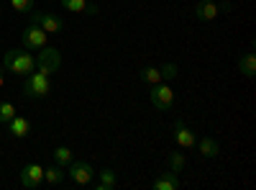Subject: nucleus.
<instances>
[{"mask_svg":"<svg viewBox=\"0 0 256 190\" xmlns=\"http://www.w3.org/2000/svg\"><path fill=\"white\" fill-rule=\"evenodd\" d=\"M64 175H67L74 185H80V187H88L92 180H95V170H92V164L90 162H70L67 164V172H64Z\"/></svg>","mask_w":256,"mask_h":190,"instance_id":"7ed1b4c3","label":"nucleus"},{"mask_svg":"<svg viewBox=\"0 0 256 190\" xmlns=\"http://www.w3.org/2000/svg\"><path fill=\"white\" fill-rule=\"evenodd\" d=\"M220 8L218 3H212V0H200L198 8H195V18L198 21H212V18H218Z\"/></svg>","mask_w":256,"mask_h":190,"instance_id":"f8f14e48","label":"nucleus"},{"mask_svg":"<svg viewBox=\"0 0 256 190\" xmlns=\"http://www.w3.org/2000/svg\"><path fill=\"white\" fill-rule=\"evenodd\" d=\"M172 136H174V141L182 146V149H195V146H198L195 131H192L184 121H174V134Z\"/></svg>","mask_w":256,"mask_h":190,"instance_id":"1a4fd4ad","label":"nucleus"},{"mask_svg":"<svg viewBox=\"0 0 256 190\" xmlns=\"http://www.w3.org/2000/svg\"><path fill=\"white\" fill-rule=\"evenodd\" d=\"M13 116H16V105L3 100V103H0V123H8Z\"/></svg>","mask_w":256,"mask_h":190,"instance_id":"412c9836","label":"nucleus"},{"mask_svg":"<svg viewBox=\"0 0 256 190\" xmlns=\"http://www.w3.org/2000/svg\"><path fill=\"white\" fill-rule=\"evenodd\" d=\"M88 16H98V6L90 3V6H88Z\"/></svg>","mask_w":256,"mask_h":190,"instance_id":"b1692460","label":"nucleus"},{"mask_svg":"<svg viewBox=\"0 0 256 190\" xmlns=\"http://www.w3.org/2000/svg\"><path fill=\"white\" fill-rule=\"evenodd\" d=\"M3 67L13 75H20V77H28L34 70H36V57L28 52V49H10L6 52L3 57Z\"/></svg>","mask_w":256,"mask_h":190,"instance_id":"f257e3e1","label":"nucleus"},{"mask_svg":"<svg viewBox=\"0 0 256 190\" xmlns=\"http://www.w3.org/2000/svg\"><path fill=\"white\" fill-rule=\"evenodd\" d=\"M62 8H67L70 13H88V0H59Z\"/></svg>","mask_w":256,"mask_h":190,"instance_id":"6ab92c4d","label":"nucleus"},{"mask_svg":"<svg viewBox=\"0 0 256 190\" xmlns=\"http://www.w3.org/2000/svg\"><path fill=\"white\" fill-rule=\"evenodd\" d=\"M72 159H74V157H72V149H70V146H56V149H54V164L67 167Z\"/></svg>","mask_w":256,"mask_h":190,"instance_id":"f3484780","label":"nucleus"},{"mask_svg":"<svg viewBox=\"0 0 256 190\" xmlns=\"http://www.w3.org/2000/svg\"><path fill=\"white\" fill-rule=\"evenodd\" d=\"M200 154L208 157V159L218 157V154H220V141L212 139V136H202V139H200Z\"/></svg>","mask_w":256,"mask_h":190,"instance_id":"4468645a","label":"nucleus"},{"mask_svg":"<svg viewBox=\"0 0 256 190\" xmlns=\"http://www.w3.org/2000/svg\"><path fill=\"white\" fill-rule=\"evenodd\" d=\"M20 41H24V49H44V47L49 44V34L41 29V26L31 24V26L24 31Z\"/></svg>","mask_w":256,"mask_h":190,"instance_id":"0eeeda50","label":"nucleus"},{"mask_svg":"<svg viewBox=\"0 0 256 190\" xmlns=\"http://www.w3.org/2000/svg\"><path fill=\"white\" fill-rule=\"evenodd\" d=\"M64 180V167H59V164H52V167H46V170H44V182L46 185H59Z\"/></svg>","mask_w":256,"mask_h":190,"instance_id":"dca6fc26","label":"nucleus"},{"mask_svg":"<svg viewBox=\"0 0 256 190\" xmlns=\"http://www.w3.org/2000/svg\"><path fill=\"white\" fill-rule=\"evenodd\" d=\"M138 77H141L144 82H148V85H156V82H162L159 67H144V70H138Z\"/></svg>","mask_w":256,"mask_h":190,"instance_id":"a211bd4d","label":"nucleus"},{"mask_svg":"<svg viewBox=\"0 0 256 190\" xmlns=\"http://www.w3.org/2000/svg\"><path fill=\"white\" fill-rule=\"evenodd\" d=\"M148 100H152L154 108L166 111V108H172V105H174V90L169 88V85H162V82H156V85H152Z\"/></svg>","mask_w":256,"mask_h":190,"instance_id":"423d86ee","label":"nucleus"},{"mask_svg":"<svg viewBox=\"0 0 256 190\" xmlns=\"http://www.w3.org/2000/svg\"><path fill=\"white\" fill-rule=\"evenodd\" d=\"M20 185L28 187V190H36L44 185V167L38 164H26L24 170H20Z\"/></svg>","mask_w":256,"mask_h":190,"instance_id":"6e6552de","label":"nucleus"},{"mask_svg":"<svg viewBox=\"0 0 256 190\" xmlns=\"http://www.w3.org/2000/svg\"><path fill=\"white\" fill-rule=\"evenodd\" d=\"M49 93H52V77L34 70L24 82V95L26 98H46Z\"/></svg>","mask_w":256,"mask_h":190,"instance_id":"f03ea898","label":"nucleus"},{"mask_svg":"<svg viewBox=\"0 0 256 190\" xmlns=\"http://www.w3.org/2000/svg\"><path fill=\"white\" fill-rule=\"evenodd\" d=\"M238 70H241L244 77H254V75H256V54H254L251 49L238 57Z\"/></svg>","mask_w":256,"mask_h":190,"instance_id":"ddd939ff","label":"nucleus"},{"mask_svg":"<svg viewBox=\"0 0 256 190\" xmlns=\"http://www.w3.org/2000/svg\"><path fill=\"white\" fill-rule=\"evenodd\" d=\"M6 85V75H3V70H0V88Z\"/></svg>","mask_w":256,"mask_h":190,"instance_id":"393cba45","label":"nucleus"},{"mask_svg":"<svg viewBox=\"0 0 256 190\" xmlns=\"http://www.w3.org/2000/svg\"><path fill=\"white\" fill-rule=\"evenodd\" d=\"M184 164H187V159H184L182 152H172V154H169V170H172V172L180 175L184 170Z\"/></svg>","mask_w":256,"mask_h":190,"instance_id":"aec40b11","label":"nucleus"},{"mask_svg":"<svg viewBox=\"0 0 256 190\" xmlns=\"http://www.w3.org/2000/svg\"><path fill=\"white\" fill-rule=\"evenodd\" d=\"M154 190H177L180 187V175L172 172V170H166V172H159V177L152 182Z\"/></svg>","mask_w":256,"mask_h":190,"instance_id":"9b49d317","label":"nucleus"},{"mask_svg":"<svg viewBox=\"0 0 256 190\" xmlns=\"http://www.w3.org/2000/svg\"><path fill=\"white\" fill-rule=\"evenodd\" d=\"M59 67H62V54H59V49H54V47L38 49V57H36V70H38V72H44V75L52 77Z\"/></svg>","mask_w":256,"mask_h":190,"instance_id":"20e7f679","label":"nucleus"},{"mask_svg":"<svg viewBox=\"0 0 256 190\" xmlns=\"http://www.w3.org/2000/svg\"><path fill=\"white\" fill-rule=\"evenodd\" d=\"M28 16H31V24L41 26L46 34H59V31L64 29V21H62L56 13H49V11H36V8H34Z\"/></svg>","mask_w":256,"mask_h":190,"instance_id":"39448f33","label":"nucleus"},{"mask_svg":"<svg viewBox=\"0 0 256 190\" xmlns=\"http://www.w3.org/2000/svg\"><path fill=\"white\" fill-rule=\"evenodd\" d=\"M10 6L18 11V13H31L36 8V0H10Z\"/></svg>","mask_w":256,"mask_h":190,"instance_id":"5701e85b","label":"nucleus"},{"mask_svg":"<svg viewBox=\"0 0 256 190\" xmlns=\"http://www.w3.org/2000/svg\"><path fill=\"white\" fill-rule=\"evenodd\" d=\"M6 126H8L10 136H16V139H26V136L31 134V121L24 118V116H13Z\"/></svg>","mask_w":256,"mask_h":190,"instance_id":"9d476101","label":"nucleus"},{"mask_svg":"<svg viewBox=\"0 0 256 190\" xmlns=\"http://www.w3.org/2000/svg\"><path fill=\"white\" fill-rule=\"evenodd\" d=\"M116 185H118V175H116L113 170H108V167H105V170L98 172V190H113Z\"/></svg>","mask_w":256,"mask_h":190,"instance_id":"2eb2a0df","label":"nucleus"},{"mask_svg":"<svg viewBox=\"0 0 256 190\" xmlns=\"http://www.w3.org/2000/svg\"><path fill=\"white\" fill-rule=\"evenodd\" d=\"M159 72H162V80H174L180 75V67L174 65V62H166L164 67H159Z\"/></svg>","mask_w":256,"mask_h":190,"instance_id":"4be33fe9","label":"nucleus"}]
</instances>
